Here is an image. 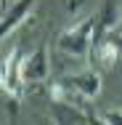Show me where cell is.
<instances>
[{
	"label": "cell",
	"mask_w": 122,
	"mask_h": 125,
	"mask_svg": "<svg viewBox=\"0 0 122 125\" xmlns=\"http://www.w3.org/2000/svg\"><path fill=\"white\" fill-rule=\"evenodd\" d=\"M98 16H85L82 21L72 24L58 35V51L72 59H88L93 51V35H96Z\"/></svg>",
	"instance_id": "obj_1"
},
{
	"label": "cell",
	"mask_w": 122,
	"mask_h": 125,
	"mask_svg": "<svg viewBox=\"0 0 122 125\" xmlns=\"http://www.w3.org/2000/svg\"><path fill=\"white\" fill-rule=\"evenodd\" d=\"M24 53L21 48H13L5 59H3V69H0V85L3 91L11 96L13 101H21L24 96Z\"/></svg>",
	"instance_id": "obj_2"
},
{
	"label": "cell",
	"mask_w": 122,
	"mask_h": 125,
	"mask_svg": "<svg viewBox=\"0 0 122 125\" xmlns=\"http://www.w3.org/2000/svg\"><path fill=\"white\" fill-rule=\"evenodd\" d=\"M50 75V64H48V45L40 43L35 53H29L24 59V83L27 85H40L45 83Z\"/></svg>",
	"instance_id": "obj_3"
},
{
	"label": "cell",
	"mask_w": 122,
	"mask_h": 125,
	"mask_svg": "<svg viewBox=\"0 0 122 125\" xmlns=\"http://www.w3.org/2000/svg\"><path fill=\"white\" fill-rule=\"evenodd\" d=\"M69 91L74 93H80L82 99H96L98 93H101V75L93 72V69H88V72H80V75H69L61 80Z\"/></svg>",
	"instance_id": "obj_4"
},
{
	"label": "cell",
	"mask_w": 122,
	"mask_h": 125,
	"mask_svg": "<svg viewBox=\"0 0 122 125\" xmlns=\"http://www.w3.org/2000/svg\"><path fill=\"white\" fill-rule=\"evenodd\" d=\"M32 8H35V0H16V3H13V5H11V8H8V11L3 13V27H0V37L5 40V37H8V35H11V32H13L16 27L21 24V21H24L29 13H32Z\"/></svg>",
	"instance_id": "obj_5"
},
{
	"label": "cell",
	"mask_w": 122,
	"mask_h": 125,
	"mask_svg": "<svg viewBox=\"0 0 122 125\" xmlns=\"http://www.w3.org/2000/svg\"><path fill=\"white\" fill-rule=\"evenodd\" d=\"M117 56H120V48H117V43H114L112 37H109V40H101L96 48H93V59H96V61L103 67V69L114 67Z\"/></svg>",
	"instance_id": "obj_6"
},
{
	"label": "cell",
	"mask_w": 122,
	"mask_h": 125,
	"mask_svg": "<svg viewBox=\"0 0 122 125\" xmlns=\"http://www.w3.org/2000/svg\"><path fill=\"white\" fill-rule=\"evenodd\" d=\"M98 120L103 125H122V109H106L98 115Z\"/></svg>",
	"instance_id": "obj_7"
},
{
	"label": "cell",
	"mask_w": 122,
	"mask_h": 125,
	"mask_svg": "<svg viewBox=\"0 0 122 125\" xmlns=\"http://www.w3.org/2000/svg\"><path fill=\"white\" fill-rule=\"evenodd\" d=\"M112 40L117 43V48H120V53H122V35H112Z\"/></svg>",
	"instance_id": "obj_8"
},
{
	"label": "cell",
	"mask_w": 122,
	"mask_h": 125,
	"mask_svg": "<svg viewBox=\"0 0 122 125\" xmlns=\"http://www.w3.org/2000/svg\"><path fill=\"white\" fill-rule=\"evenodd\" d=\"M114 35H122V21H117V32Z\"/></svg>",
	"instance_id": "obj_9"
},
{
	"label": "cell",
	"mask_w": 122,
	"mask_h": 125,
	"mask_svg": "<svg viewBox=\"0 0 122 125\" xmlns=\"http://www.w3.org/2000/svg\"><path fill=\"white\" fill-rule=\"evenodd\" d=\"M3 3H8V0H3Z\"/></svg>",
	"instance_id": "obj_10"
}]
</instances>
